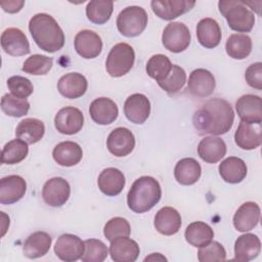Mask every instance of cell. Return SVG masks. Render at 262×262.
I'll return each instance as SVG.
<instances>
[{"label": "cell", "mask_w": 262, "mask_h": 262, "mask_svg": "<svg viewBox=\"0 0 262 262\" xmlns=\"http://www.w3.org/2000/svg\"><path fill=\"white\" fill-rule=\"evenodd\" d=\"M185 82H186L185 71L181 67L177 64H173L172 70L170 74L167 76V78L159 82L158 84L167 93L174 94L178 92L180 89H182Z\"/></svg>", "instance_id": "b9f144b4"}, {"label": "cell", "mask_w": 262, "mask_h": 262, "mask_svg": "<svg viewBox=\"0 0 262 262\" xmlns=\"http://www.w3.org/2000/svg\"><path fill=\"white\" fill-rule=\"evenodd\" d=\"M45 133V126L41 120L27 118L20 121L15 129V136L28 144L38 142Z\"/></svg>", "instance_id": "d6a6232c"}, {"label": "cell", "mask_w": 262, "mask_h": 262, "mask_svg": "<svg viewBox=\"0 0 262 262\" xmlns=\"http://www.w3.org/2000/svg\"><path fill=\"white\" fill-rule=\"evenodd\" d=\"M162 196L160 183L151 176H141L136 179L128 194V207L135 213H144L154 208Z\"/></svg>", "instance_id": "3957f363"}, {"label": "cell", "mask_w": 262, "mask_h": 262, "mask_svg": "<svg viewBox=\"0 0 262 262\" xmlns=\"http://www.w3.org/2000/svg\"><path fill=\"white\" fill-rule=\"evenodd\" d=\"M7 87L10 90L11 94L19 98H27L34 91L32 82L28 78L21 76L10 77L7 80Z\"/></svg>", "instance_id": "f6af8a7d"}, {"label": "cell", "mask_w": 262, "mask_h": 262, "mask_svg": "<svg viewBox=\"0 0 262 262\" xmlns=\"http://www.w3.org/2000/svg\"><path fill=\"white\" fill-rule=\"evenodd\" d=\"M147 13L140 6H128L117 17V28L125 37L139 36L147 25Z\"/></svg>", "instance_id": "8992f818"}, {"label": "cell", "mask_w": 262, "mask_h": 262, "mask_svg": "<svg viewBox=\"0 0 262 262\" xmlns=\"http://www.w3.org/2000/svg\"><path fill=\"white\" fill-rule=\"evenodd\" d=\"M144 261H167V258L160 253H152L144 258Z\"/></svg>", "instance_id": "c3c4849f"}, {"label": "cell", "mask_w": 262, "mask_h": 262, "mask_svg": "<svg viewBox=\"0 0 262 262\" xmlns=\"http://www.w3.org/2000/svg\"><path fill=\"white\" fill-rule=\"evenodd\" d=\"M24 4H25L24 1H17V0H8V1L0 2V5L3 8V10L8 13L18 12L23 8Z\"/></svg>", "instance_id": "7dc6e473"}, {"label": "cell", "mask_w": 262, "mask_h": 262, "mask_svg": "<svg viewBox=\"0 0 262 262\" xmlns=\"http://www.w3.org/2000/svg\"><path fill=\"white\" fill-rule=\"evenodd\" d=\"M87 87L86 78L79 73L66 74L57 82L58 92L69 99H76L83 96Z\"/></svg>", "instance_id": "44dd1931"}, {"label": "cell", "mask_w": 262, "mask_h": 262, "mask_svg": "<svg viewBox=\"0 0 262 262\" xmlns=\"http://www.w3.org/2000/svg\"><path fill=\"white\" fill-rule=\"evenodd\" d=\"M225 50L233 59H245L252 51V40L246 34H232L226 40Z\"/></svg>", "instance_id": "e575fe53"}, {"label": "cell", "mask_w": 262, "mask_h": 262, "mask_svg": "<svg viewBox=\"0 0 262 262\" xmlns=\"http://www.w3.org/2000/svg\"><path fill=\"white\" fill-rule=\"evenodd\" d=\"M52 157L59 166L72 167L82 160L83 151L78 143L74 141H62L55 145Z\"/></svg>", "instance_id": "4316f807"}, {"label": "cell", "mask_w": 262, "mask_h": 262, "mask_svg": "<svg viewBox=\"0 0 262 262\" xmlns=\"http://www.w3.org/2000/svg\"><path fill=\"white\" fill-rule=\"evenodd\" d=\"M29 152L28 143L19 138L7 142L1 152V163L14 165L26 159Z\"/></svg>", "instance_id": "8d00e7d4"}, {"label": "cell", "mask_w": 262, "mask_h": 262, "mask_svg": "<svg viewBox=\"0 0 262 262\" xmlns=\"http://www.w3.org/2000/svg\"><path fill=\"white\" fill-rule=\"evenodd\" d=\"M184 236L188 244L201 248L208 245L213 239L214 231L209 224L202 221H195L186 227Z\"/></svg>", "instance_id": "836d02e7"}, {"label": "cell", "mask_w": 262, "mask_h": 262, "mask_svg": "<svg viewBox=\"0 0 262 262\" xmlns=\"http://www.w3.org/2000/svg\"><path fill=\"white\" fill-rule=\"evenodd\" d=\"M124 114L126 118L134 124H143L150 114V102L141 93L130 95L124 103Z\"/></svg>", "instance_id": "2e32d148"}, {"label": "cell", "mask_w": 262, "mask_h": 262, "mask_svg": "<svg viewBox=\"0 0 262 262\" xmlns=\"http://www.w3.org/2000/svg\"><path fill=\"white\" fill-rule=\"evenodd\" d=\"M261 250V243L257 235L246 233L237 237L234 244V260L251 261L255 259Z\"/></svg>", "instance_id": "83f0119b"}, {"label": "cell", "mask_w": 262, "mask_h": 262, "mask_svg": "<svg viewBox=\"0 0 262 262\" xmlns=\"http://www.w3.org/2000/svg\"><path fill=\"white\" fill-rule=\"evenodd\" d=\"M139 253L138 244L128 236H120L111 242L110 255L115 262H134Z\"/></svg>", "instance_id": "ffe728a7"}, {"label": "cell", "mask_w": 262, "mask_h": 262, "mask_svg": "<svg viewBox=\"0 0 262 262\" xmlns=\"http://www.w3.org/2000/svg\"><path fill=\"white\" fill-rule=\"evenodd\" d=\"M196 37L202 46L215 48L221 41V29L215 19L206 17L201 19L196 25Z\"/></svg>", "instance_id": "484cf974"}, {"label": "cell", "mask_w": 262, "mask_h": 262, "mask_svg": "<svg viewBox=\"0 0 262 262\" xmlns=\"http://www.w3.org/2000/svg\"><path fill=\"white\" fill-rule=\"evenodd\" d=\"M27 190L26 180L18 175H9L0 180V203L10 205L18 202Z\"/></svg>", "instance_id": "ac0fdd59"}, {"label": "cell", "mask_w": 262, "mask_h": 262, "mask_svg": "<svg viewBox=\"0 0 262 262\" xmlns=\"http://www.w3.org/2000/svg\"><path fill=\"white\" fill-rule=\"evenodd\" d=\"M2 49L9 55L21 56L30 53V44L25 33L17 28H8L1 35Z\"/></svg>", "instance_id": "9a60e30c"}, {"label": "cell", "mask_w": 262, "mask_h": 262, "mask_svg": "<svg viewBox=\"0 0 262 262\" xmlns=\"http://www.w3.org/2000/svg\"><path fill=\"white\" fill-rule=\"evenodd\" d=\"M52 63L53 59L51 57L41 54H34L25 60L21 70L30 75L41 76L46 75L51 70Z\"/></svg>", "instance_id": "ab89813d"}, {"label": "cell", "mask_w": 262, "mask_h": 262, "mask_svg": "<svg viewBox=\"0 0 262 262\" xmlns=\"http://www.w3.org/2000/svg\"><path fill=\"white\" fill-rule=\"evenodd\" d=\"M106 146L115 157H126L135 146V137L129 129L118 127L110 133L106 139Z\"/></svg>", "instance_id": "8fae6325"}, {"label": "cell", "mask_w": 262, "mask_h": 262, "mask_svg": "<svg viewBox=\"0 0 262 262\" xmlns=\"http://www.w3.org/2000/svg\"><path fill=\"white\" fill-rule=\"evenodd\" d=\"M154 225L161 234L172 235L181 227V216L174 208L164 207L156 214Z\"/></svg>", "instance_id": "603a6c76"}, {"label": "cell", "mask_w": 262, "mask_h": 262, "mask_svg": "<svg viewBox=\"0 0 262 262\" xmlns=\"http://www.w3.org/2000/svg\"><path fill=\"white\" fill-rule=\"evenodd\" d=\"M260 220V207L254 202L244 203L233 216V225L237 231L246 232L257 226Z\"/></svg>", "instance_id": "7402d4cb"}, {"label": "cell", "mask_w": 262, "mask_h": 262, "mask_svg": "<svg viewBox=\"0 0 262 262\" xmlns=\"http://www.w3.org/2000/svg\"><path fill=\"white\" fill-rule=\"evenodd\" d=\"M85 249L84 242L71 233L61 234L54 246L55 255L62 261L74 262L81 259Z\"/></svg>", "instance_id": "30bf717a"}, {"label": "cell", "mask_w": 262, "mask_h": 262, "mask_svg": "<svg viewBox=\"0 0 262 262\" xmlns=\"http://www.w3.org/2000/svg\"><path fill=\"white\" fill-rule=\"evenodd\" d=\"M52 238L45 231H36L29 235L23 246V253L27 258L43 257L50 249Z\"/></svg>", "instance_id": "f1b7e54d"}, {"label": "cell", "mask_w": 262, "mask_h": 262, "mask_svg": "<svg viewBox=\"0 0 262 262\" xmlns=\"http://www.w3.org/2000/svg\"><path fill=\"white\" fill-rule=\"evenodd\" d=\"M84 124L82 112L74 106H66L57 112L54 117V126L56 130L66 135L78 133Z\"/></svg>", "instance_id": "ba28073f"}, {"label": "cell", "mask_w": 262, "mask_h": 262, "mask_svg": "<svg viewBox=\"0 0 262 262\" xmlns=\"http://www.w3.org/2000/svg\"><path fill=\"white\" fill-rule=\"evenodd\" d=\"M195 2L189 0H154L150 2L154 13L164 19L172 20L189 11Z\"/></svg>", "instance_id": "4fadbf2b"}, {"label": "cell", "mask_w": 262, "mask_h": 262, "mask_svg": "<svg viewBox=\"0 0 262 262\" xmlns=\"http://www.w3.org/2000/svg\"><path fill=\"white\" fill-rule=\"evenodd\" d=\"M29 31L38 47L46 52H56L64 45L63 31L47 13L35 14L29 21Z\"/></svg>", "instance_id": "7a4b0ae2"}, {"label": "cell", "mask_w": 262, "mask_h": 262, "mask_svg": "<svg viewBox=\"0 0 262 262\" xmlns=\"http://www.w3.org/2000/svg\"><path fill=\"white\" fill-rule=\"evenodd\" d=\"M234 141L242 149L251 150L257 148L262 141L260 125L255 128L252 124L241 122L234 134Z\"/></svg>", "instance_id": "1f68e13d"}, {"label": "cell", "mask_w": 262, "mask_h": 262, "mask_svg": "<svg viewBox=\"0 0 262 262\" xmlns=\"http://www.w3.org/2000/svg\"><path fill=\"white\" fill-rule=\"evenodd\" d=\"M114 9L113 1L108 0H93L90 1L86 6V15L87 18L96 25L105 24Z\"/></svg>", "instance_id": "d590c367"}, {"label": "cell", "mask_w": 262, "mask_h": 262, "mask_svg": "<svg viewBox=\"0 0 262 262\" xmlns=\"http://www.w3.org/2000/svg\"><path fill=\"white\" fill-rule=\"evenodd\" d=\"M172 62L169 57L164 54H155L146 62L147 75L155 79L158 83L167 78L172 70Z\"/></svg>", "instance_id": "74e56055"}, {"label": "cell", "mask_w": 262, "mask_h": 262, "mask_svg": "<svg viewBox=\"0 0 262 262\" xmlns=\"http://www.w3.org/2000/svg\"><path fill=\"white\" fill-rule=\"evenodd\" d=\"M75 49L83 58H95L102 50L100 36L91 30H82L75 37Z\"/></svg>", "instance_id": "5bb4252c"}, {"label": "cell", "mask_w": 262, "mask_h": 262, "mask_svg": "<svg viewBox=\"0 0 262 262\" xmlns=\"http://www.w3.org/2000/svg\"><path fill=\"white\" fill-rule=\"evenodd\" d=\"M261 97L254 94H245L235 102L236 113L244 123L260 125L262 121Z\"/></svg>", "instance_id": "7c38bea8"}, {"label": "cell", "mask_w": 262, "mask_h": 262, "mask_svg": "<svg viewBox=\"0 0 262 262\" xmlns=\"http://www.w3.org/2000/svg\"><path fill=\"white\" fill-rule=\"evenodd\" d=\"M1 110L9 117L19 118L28 114L30 102L26 98H19L11 93H6L1 98Z\"/></svg>", "instance_id": "f35d334b"}, {"label": "cell", "mask_w": 262, "mask_h": 262, "mask_svg": "<svg viewBox=\"0 0 262 262\" xmlns=\"http://www.w3.org/2000/svg\"><path fill=\"white\" fill-rule=\"evenodd\" d=\"M226 149L224 140L214 135L205 137L198 145V154L200 158L210 164L219 162L225 156Z\"/></svg>", "instance_id": "cb8c5ba5"}, {"label": "cell", "mask_w": 262, "mask_h": 262, "mask_svg": "<svg viewBox=\"0 0 262 262\" xmlns=\"http://www.w3.org/2000/svg\"><path fill=\"white\" fill-rule=\"evenodd\" d=\"M247 83L258 90L262 89V63L255 62L248 67L245 74Z\"/></svg>", "instance_id": "bcb514c9"}, {"label": "cell", "mask_w": 262, "mask_h": 262, "mask_svg": "<svg viewBox=\"0 0 262 262\" xmlns=\"http://www.w3.org/2000/svg\"><path fill=\"white\" fill-rule=\"evenodd\" d=\"M91 119L98 125H110L118 118L119 110L114 100L107 97L94 99L89 106Z\"/></svg>", "instance_id": "d6986e66"}, {"label": "cell", "mask_w": 262, "mask_h": 262, "mask_svg": "<svg viewBox=\"0 0 262 262\" xmlns=\"http://www.w3.org/2000/svg\"><path fill=\"white\" fill-rule=\"evenodd\" d=\"M201 173V165L192 158H184L180 160L174 168L175 179L182 185L194 184L200 179Z\"/></svg>", "instance_id": "f546056e"}, {"label": "cell", "mask_w": 262, "mask_h": 262, "mask_svg": "<svg viewBox=\"0 0 262 262\" xmlns=\"http://www.w3.org/2000/svg\"><path fill=\"white\" fill-rule=\"evenodd\" d=\"M218 7L231 30L238 33H248L253 29L255 14L244 1L221 0L218 2Z\"/></svg>", "instance_id": "277c9868"}, {"label": "cell", "mask_w": 262, "mask_h": 262, "mask_svg": "<svg viewBox=\"0 0 262 262\" xmlns=\"http://www.w3.org/2000/svg\"><path fill=\"white\" fill-rule=\"evenodd\" d=\"M198 259L201 262L224 261L226 259V251L220 243L211 241L208 245L200 248Z\"/></svg>", "instance_id": "ee69618b"}, {"label": "cell", "mask_w": 262, "mask_h": 262, "mask_svg": "<svg viewBox=\"0 0 262 262\" xmlns=\"http://www.w3.org/2000/svg\"><path fill=\"white\" fill-rule=\"evenodd\" d=\"M130 231L129 222L122 217H115L110 219L103 228V234L110 242L120 236H129Z\"/></svg>", "instance_id": "7bdbcfd3"}, {"label": "cell", "mask_w": 262, "mask_h": 262, "mask_svg": "<svg viewBox=\"0 0 262 262\" xmlns=\"http://www.w3.org/2000/svg\"><path fill=\"white\" fill-rule=\"evenodd\" d=\"M85 249L81 257L83 262H102L108 255V250L104 243L99 239L90 238L84 242Z\"/></svg>", "instance_id": "60d3db41"}, {"label": "cell", "mask_w": 262, "mask_h": 262, "mask_svg": "<svg viewBox=\"0 0 262 262\" xmlns=\"http://www.w3.org/2000/svg\"><path fill=\"white\" fill-rule=\"evenodd\" d=\"M71 194L69 182L61 177H53L45 182L42 188V198L44 202L51 207H60L64 205Z\"/></svg>", "instance_id": "9c48e42d"}, {"label": "cell", "mask_w": 262, "mask_h": 262, "mask_svg": "<svg viewBox=\"0 0 262 262\" xmlns=\"http://www.w3.org/2000/svg\"><path fill=\"white\" fill-rule=\"evenodd\" d=\"M234 121V112L222 98L207 100L193 115L192 123L200 135H221L228 132Z\"/></svg>", "instance_id": "6da1fadb"}, {"label": "cell", "mask_w": 262, "mask_h": 262, "mask_svg": "<svg viewBox=\"0 0 262 262\" xmlns=\"http://www.w3.org/2000/svg\"><path fill=\"white\" fill-rule=\"evenodd\" d=\"M125 176L123 172L116 168H106L98 176L97 184L100 191L108 196L118 195L125 186Z\"/></svg>", "instance_id": "d4e9b609"}, {"label": "cell", "mask_w": 262, "mask_h": 262, "mask_svg": "<svg viewBox=\"0 0 262 262\" xmlns=\"http://www.w3.org/2000/svg\"><path fill=\"white\" fill-rule=\"evenodd\" d=\"M246 163L236 157H229L219 165V174L225 182L239 183L247 176Z\"/></svg>", "instance_id": "4dcf8cb0"}, {"label": "cell", "mask_w": 262, "mask_h": 262, "mask_svg": "<svg viewBox=\"0 0 262 262\" xmlns=\"http://www.w3.org/2000/svg\"><path fill=\"white\" fill-rule=\"evenodd\" d=\"M135 52L127 43H118L112 47L105 61V69L114 78L126 75L133 67Z\"/></svg>", "instance_id": "5b68a950"}, {"label": "cell", "mask_w": 262, "mask_h": 262, "mask_svg": "<svg viewBox=\"0 0 262 262\" xmlns=\"http://www.w3.org/2000/svg\"><path fill=\"white\" fill-rule=\"evenodd\" d=\"M190 33L183 23L172 21L166 26L162 35L164 47L174 53L184 51L190 43Z\"/></svg>", "instance_id": "52a82bcc"}, {"label": "cell", "mask_w": 262, "mask_h": 262, "mask_svg": "<svg viewBox=\"0 0 262 262\" xmlns=\"http://www.w3.org/2000/svg\"><path fill=\"white\" fill-rule=\"evenodd\" d=\"M216 86L215 78L211 72L205 69L193 70L188 78L187 89L189 93L196 97L210 96Z\"/></svg>", "instance_id": "e0dca14e"}]
</instances>
